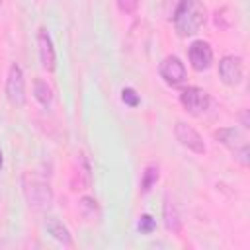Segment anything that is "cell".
Segmentation results:
<instances>
[{
	"label": "cell",
	"instance_id": "16",
	"mask_svg": "<svg viewBox=\"0 0 250 250\" xmlns=\"http://www.w3.org/2000/svg\"><path fill=\"white\" fill-rule=\"evenodd\" d=\"M158 166L156 164H148L143 172V178H141V191L143 193H148L152 189V186L158 182Z\"/></svg>",
	"mask_w": 250,
	"mask_h": 250
},
{
	"label": "cell",
	"instance_id": "20",
	"mask_svg": "<svg viewBox=\"0 0 250 250\" xmlns=\"http://www.w3.org/2000/svg\"><path fill=\"white\" fill-rule=\"evenodd\" d=\"M178 2H180V0H162V6H164V12H166V14H172Z\"/></svg>",
	"mask_w": 250,
	"mask_h": 250
},
{
	"label": "cell",
	"instance_id": "12",
	"mask_svg": "<svg viewBox=\"0 0 250 250\" xmlns=\"http://www.w3.org/2000/svg\"><path fill=\"white\" fill-rule=\"evenodd\" d=\"M45 229H47V232H49L57 242H61L62 246H72L70 230H68L59 219H55V217H47V221H45Z\"/></svg>",
	"mask_w": 250,
	"mask_h": 250
},
{
	"label": "cell",
	"instance_id": "4",
	"mask_svg": "<svg viewBox=\"0 0 250 250\" xmlns=\"http://www.w3.org/2000/svg\"><path fill=\"white\" fill-rule=\"evenodd\" d=\"M158 72L162 76V80L168 84V86H180L186 82L188 78V72H186V66L182 62L180 57L176 55H168L160 61L158 64Z\"/></svg>",
	"mask_w": 250,
	"mask_h": 250
},
{
	"label": "cell",
	"instance_id": "22",
	"mask_svg": "<svg viewBox=\"0 0 250 250\" xmlns=\"http://www.w3.org/2000/svg\"><path fill=\"white\" fill-rule=\"evenodd\" d=\"M0 6H2V0H0Z\"/></svg>",
	"mask_w": 250,
	"mask_h": 250
},
{
	"label": "cell",
	"instance_id": "8",
	"mask_svg": "<svg viewBox=\"0 0 250 250\" xmlns=\"http://www.w3.org/2000/svg\"><path fill=\"white\" fill-rule=\"evenodd\" d=\"M188 57H189L191 66L201 72V70H207L211 66V62H213V49H211V45L207 41L197 39V41H193L189 45Z\"/></svg>",
	"mask_w": 250,
	"mask_h": 250
},
{
	"label": "cell",
	"instance_id": "1",
	"mask_svg": "<svg viewBox=\"0 0 250 250\" xmlns=\"http://www.w3.org/2000/svg\"><path fill=\"white\" fill-rule=\"evenodd\" d=\"M207 20V10L201 0H180L172 12V21L180 37L193 35Z\"/></svg>",
	"mask_w": 250,
	"mask_h": 250
},
{
	"label": "cell",
	"instance_id": "7",
	"mask_svg": "<svg viewBox=\"0 0 250 250\" xmlns=\"http://www.w3.org/2000/svg\"><path fill=\"white\" fill-rule=\"evenodd\" d=\"M174 135H176L178 143H180L182 146H186L188 150H191V152H195V154H203V152H205V143H203L201 135H199L191 125H188V123H184V121H178V123L174 125Z\"/></svg>",
	"mask_w": 250,
	"mask_h": 250
},
{
	"label": "cell",
	"instance_id": "19",
	"mask_svg": "<svg viewBox=\"0 0 250 250\" xmlns=\"http://www.w3.org/2000/svg\"><path fill=\"white\" fill-rule=\"evenodd\" d=\"M115 4L121 14H133L139 8V0H115Z\"/></svg>",
	"mask_w": 250,
	"mask_h": 250
},
{
	"label": "cell",
	"instance_id": "17",
	"mask_svg": "<svg viewBox=\"0 0 250 250\" xmlns=\"http://www.w3.org/2000/svg\"><path fill=\"white\" fill-rule=\"evenodd\" d=\"M121 100H123V104L129 105V107H137V105L141 104L139 94H137L135 88H131V86H127V88L121 90Z\"/></svg>",
	"mask_w": 250,
	"mask_h": 250
},
{
	"label": "cell",
	"instance_id": "5",
	"mask_svg": "<svg viewBox=\"0 0 250 250\" xmlns=\"http://www.w3.org/2000/svg\"><path fill=\"white\" fill-rule=\"evenodd\" d=\"M180 102L186 107V111H189L191 115H201L209 107L211 98H209V94L203 88H199V86H188V88L182 90Z\"/></svg>",
	"mask_w": 250,
	"mask_h": 250
},
{
	"label": "cell",
	"instance_id": "2",
	"mask_svg": "<svg viewBox=\"0 0 250 250\" xmlns=\"http://www.w3.org/2000/svg\"><path fill=\"white\" fill-rule=\"evenodd\" d=\"M6 98L14 107H23L25 105V78H23V70L20 68V64H12L8 70V78H6Z\"/></svg>",
	"mask_w": 250,
	"mask_h": 250
},
{
	"label": "cell",
	"instance_id": "21",
	"mask_svg": "<svg viewBox=\"0 0 250 250\" xmlns=\"http://www.w3.org/2000/svg\"><path fill=\"white\" fill-rule=\"evenodd\" d=\"M0 168H2V150H0Z\"/></svg>",
	"mask_w": 250,
	"mask_h": 250
},
{
	"label": "cell",
	"instance_id": "13",
	"mask_svg": "<svg viewBox=\"0 0 250 250\" xmlns=\"http://www.w3.org/2000/svg\"><path fill=\"white\" fill-rule=\"evenodd\" d=\"M162 217H164V227L170 230V232H180V227H182V219H180V211L176 207V203L166 197L164 199V207H162Z\"/></svg>",
	"mask_w": 250,
	"mask_h": 250
},
{
	"label": "cell",
	"instance_id": "9",
	"mask_svg": "<svg viewBox=\"0 0 250 250\" xmlns=\"http://www.w3.org/2000/svg\"><path fill=\"white\" fill-rule=\"evenodd\" d=\"M37 45H39V61L41 66L49 72H53L57 68V53L53 47V39L47 33V29H39L37 33Z\"/></svg>",
	"mask_w": 250,
	"mask_h": 250
},
{
	"label": "cell",
	"instance_id": "15",
	"mask_svg": "<svg viewBox=\"0 0 250 250\" xmlns=\"http://www.w3.org/2000/svg\"><path fill=\"white\" fill-rule=\"evenodd\" d=\"M33 96H35V100H37L41 105H49V104L53 102V90H51V86H49L45 80H41V78H35V80H33Z\"/></svg>",
	"mask_w": 250,
	"mask_h": 250
},
{
	"label": "cell",
	"instance_id": "11",
	"mask_svg": "<svg viewBox=\"0 0 250 250\" xmlns=\"http://www.w3.org/2000/svg\"><path fill=\"white\" fill-rule=\"evenodd\" d=\"M90 184H92V168H90L88 156L80 152L76 160V172L72 176V189H88Z\"/></svg>",
	"mask_w": 250,
	"mask_h": 250
},
{
	"label": "cell",
	"instance_id": "14",
	"mask_svg": "<svg viewBox=\"0 0 250 250\" xmlns=\"http://www.w3.org/2000/svg\"><path fill=\"white\" fill-rule=\"evenodd\" d=\"M78 213H80L86 221H98V219H100V205H98V201H96L94 197L84 195V197H80V201H78Z\"/></svg>",
	"mask_w": 250,
	"mask_h": 250
},
{
	"label": "cell",
	"instance_id": "3",
	"mask_svg": "<svg viewBox=\"0 0 250 250\" xmlns=\"http://www.w3.org/2000/svg\"><path fill=\"white\" fill-rule=\"evenodd\" d=\"M23 193H25V199L27 203L37 209V211H45L51 207L53 203V189L49 184L45 182H39V180H31L25 184L23 188Z\"/></svg>",
	"mask_w": 250,
	"mask_h": 250
},
{
	"label": "cell",
	"instance_id": "6",
	"mask_svg": "<svg viewBox=\"0 0 250 250\" xmlns=\"http://www.w3.org/2000/svg\"><path fill=\"white\" fill-rule=\"evenodd\" d=\"M242 72H244V64L238 55H227L219 61V76H221L223 84H227V86L240 84Z\"/></svg>",
	"mask_w": 250,
	"mask_h": 250
},
{
	"label": "cell",
	"instance_id": "18",
	"mask_svg": "<svg viewBox=\"0 0 250 250\" xmlns=\"http://www.w3.org/2000/svg\"><path fill=\"white\" fill-rule=\"evenodd\" d=\"M137 229H139L143 234H150V232L156 229V221L152 219V215L145 213V215H141V219H139V223H137Z\"/></svg>",
	"mask_w": 250,
	"mask_h": 250
},
{
	"label": "cell",
	"instance_id": "10",
	"mask_svg": "<svg viewBox=\"0 0 250 250\" xmlns=\"http://www.w3.org/2000/svg\"><path fill=\"white\" fill-rule=\"evenodd\" d=\"M213 137H215L221 145H225L227 148H230L232 152L240 150V148L246 145L244 135H242L240 129H236V127H221V129H217V131L213 133Z\"/></svg>",
	"mask_w": 250,
	"mask_h": 250
}]
</instances>
